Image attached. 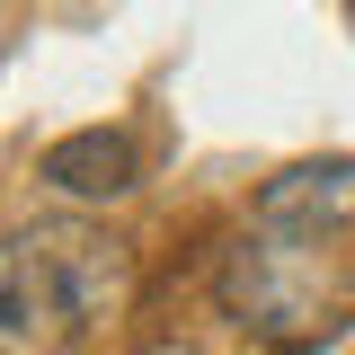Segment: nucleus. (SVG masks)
I'll return each instance as SVG.
<instances>
[{
  "mask_svg": "<svg viewBox=\"0 0 355 355\" xmlns=\"http://www.w3.org/2000/svg\"><path fill=\"white\" fill-rule=\"evenodd\" d=\"M133 293V249L98 222L0 231V355H80Z\"/></svg>",
  "mask_w": 355,
  "mask_h": 355,
  "instance_id": "f257e3e1",
  "label": "nucleus"
},
{
  "mask_svg": "<svg viewBox=\"0 0 355 355\" xmlns=\"http://www.w3.org/2000/svg\"><path fill=\"white\" fill-rule=\"evenodd\" d=\"M258 222L284 231V240H338V231H355V160H302V169L266 178Z\"/></svg>",
  "mask_w": 355,
  "mask_h": 355,
  "instance_id": "f03ea898",
  "label": "nucleus"
},
{
  "mask_svg": "<svg viewBox=\"0 0 355 355\" xmlns=\"http://www.w3.org/2000/svg\"><path fill=\"white\" fill-rule=\"evenodd\" d=\"M36 169H44V187H62V196H125L133 187V133H107V125L62 133Z\"/></svg>",
  "mask_w": 355,
  "mask_h": 355,
  "instance_id": "7ed1b4c3",
  "label": "nucleus"
},
{
  "mask_svg": "<svg viewBox=\"0 0 355 355\" xmlns=\"http://www.w3.org/2000/svg\"><path fill=\"white\" fill-rule=\"evenodd\" d=\"M142 355H231V347H214V338H151Z\"/></svg>",
  "mask_w": 355,
  "mask_h": 355,
  "instance_id": "20e7f679",
  "label": "nucleus"
},
{
  "mask_svg": "<svg viewBox=\"0 0 355 355\" xmlns=\"http://www.w3.org/2000/svg\"><path fill=\"white\" fill-rule=\"evenodd\" d=\"M311 355H355V320H347V329H338V338H320V347H311Z\"/></svg>",
  "mask_w": 355,
  "mask_h": 355,
  "instance_id": "39448f33",
  "label": "nucleus"
},
{
  "mask_svg": "<svg viewBox=\"0 0 355 355\" xmlns=\"http://www.w3.org/2000/svg\"><path fill=\"white\" fill-rule=\"evenodd\" d=\"M347 18H355V0H347Z\"/></svg>",
  "mask_w": 355,
  "mask_h": 355,
  "instance_id": "423d86ee",
  "label": "nucleus"
}]
</instances>
